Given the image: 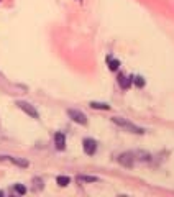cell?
Segmentation results:
<instances>
[{"instance_id": "obj_2", "label": "cell", "mask_w": 174, "mask_h": 197, "mask_svg": "<svg viewBox=\"0 0 174 197\" xmlns=\"http://www.w3.org/2000/svg\"><path fill=\"white\" fill-rule=\"evenodd\" d=\"M67 115H69V118L72 120V122H76V123H79V125H87V117L81 112V110L69 108V110H67Z\"/></svg>"}, {"instance_id": "obj_11", "label": "cell", "mask_w": 174, "mask_h": 197, "mask_svg": "<svg viewBox=\"0 0 174 197\" xmlns=\"http://www.w3.org/2000/svg\"><path fill=\"white\" fill-rule=\"evenodd\" d=\"M77 179L82 181V182H97L99 177H95V176H77Z\"/></svg>"}, {"instance_id": "obj_1", "label": "cell", "mask_w": 174, "mask_h": 197, "mask_svg": "<svg viewBox=\"0 0 174 197\" xmlns=\"http://www.w3.org/2000/svg\"><path fill=\"white\" fill-rule=\"evenodd\" d=\"M112 122H113V123H117L118 127H122L123 130H128V132H132V133H136V135H141V133H144V130H143V128L136 127V125H135V123L128 122V120H125V118L113 117V118H112Z\"/></svg>"}, {"instance_id": "obj_4", "label": "cell", "mask_w": 174, "mask_h": 197, "mask_svg": "<svg viewBox=\"0 0 174 197\" xmlns=\"http://www.w3.org/2000/svg\"><path fill=\"white\" fill-rule=\"evenodd\" d=\"M82 146H84V153L89 156H92L95 151H97V141L92 140V138H85L84 141H82Z\"/></svg>"}, {"instance_id": "obj_3", "label": "cell", "mask_w": 174, "mask_h": 197, "mask_svg": "<svg viewBox=\"0 0 174 197\" xmlns=\"http://www.w3.org/2000/svg\"><path fill=\"white\" fill-rule=\"evenodd\" d=\"M17 105H18V108H22L25 113H28L31 118H40V113H38V110L33 107L31 104H28V102H23V100H18L17 102Z\"/></svg>"}, {"instance_id": "obj_6", "label": "cell", "mask_w": 174, "mask_h": 197, "mask_svg": "<svg viewBox=\"0 0 174 197\" xmlns=\"http://www.w3.org/2000/svg\"><path fill=\"white\" fill-rule=\"evenodd\" d=\"M54 145L56 148L59 151H62L66 148V136H64V133H61V132H57L56 135H54Z\"/></svg>"}, {"instance_id": "obj_5", "label": "cell", "mask_w": 174, "mask_h": 197, "mask_svg": "<svg viewBox=\"0 0 174 197\" xmlns=\"http://www.w3.org/2000/svg\"><path fill=\"white\" fill-rule=\"evenodd\" d=\"M118 163L125 167H133V164H135L133 153H122V155L118 156Z\"/></svg>"}, {"instance_id": "obj_13", "label": "cell", "mask_w": 174, "mask_h": 197, "mask_svg": "<svg viewBox=\"0 0 174 197\" xmlns=\"http://www.w3.org/2000/svg\"><path fill=\"white\" fill-rule=\"evenodd\" d=\"M132 82H135V85H138V87H143L144 79L141 77V76H135V77H132Z\"/></svg>"}, {"instance_id": "obj_14", "label": "cell", "mask_w": 174, "mask_h": 197, "mask_svg": "<svg viewBox=\"0 0 174 197\" xmlns=\"http://www.w3.org/2000/svg\"><path fill=\"white\" fill-rule=\"evenodd\" d=\"M15 192H17V194H20V195H23V194L26 192V187L22 186V184H17V186H15Z\"/></svg>"}, {"instance_id": "obj_8", "label": "cell", "mask_w": 174, "mask_h": 197, "mask_svg": "<svg viewBox=\"0 0 174 197\" xmlns=\"http://www.w3.org/2000/svg\"><path fill=\"white\" fill-rule=\"evenodd\" d=\"M8 161H12V163H15L17 166H20V167H26L28 166V161L26 160H20V158H15V156H5Z\"/></svg>"}, {"instance_id": "obj_10", "label": "cell", "mask_w": 174, "mask_h": 197, "mask_svg": "<svg viewBox=\"0 0 174 197\" xmlns=\"http://www.w3.org/2000/svg\"><path fill=\"white\" fill-rule=\"evenodd\" d=\"M56 182H57L59 186L64 187V186H67V184L71 182V179H69L67 176H57V177H56Z\"/></svg>"}, {"instance_id": "obj_7", "label": "cell", "mask_w": 174, "mask_h": 197, "mask_svg": "<svg viewBox=\"0 0 174 197\" xmlns=\"http://www.w3.org/2000/svg\"><path fill=\"white\" fill-rule=\"evenodd\" d=\"M118 85L120 87H122L123 90H127L130 85H132V77H127V76L125 74H118Z\"/></svg>"}, {"instance_id": "obj_12", "label": "cell", "mask_w": 174, "mask_h": 197, "mask_svg": "<svg viewBox=\"0 0 174 197\" xmlns=\"http://www.w3.org/2000/svg\"><path fill=\"white\" fill-rule=\"evenodd\" d=\"M90 107L92 108H100V110H109L110 105L109 104H100V102H90Z\"/></svg>"}, {"instance_id": "obj_9", "label": "cell", "mask_w": 174, "mask_h": 197, "mask_svg": "<svg viewBox=\"0 0 174 197\" xmlns=\"http://www.w3.org/2000/svg\"><path fill=\"white\" fill-rule=\"evenodd\" d=\"M107 64H109V69H110V71H117V69L120 68V61H118V59H113L112 56L107 57Z\"/></svg>"}, {"instance_id": "obj_15", "label": "cell", "mask_w": 174, "mask_h": 197, "mask_svg": "<svg viewBox=\"0 0 174 197\" xmlns=\"http://www.w3.org/2000/svg\"><path fill=\"white\" fill-rule=\"evenodd\" d=\"M0 195H3V192H2V191H0Z\"/></svg>"}]
</instances>
